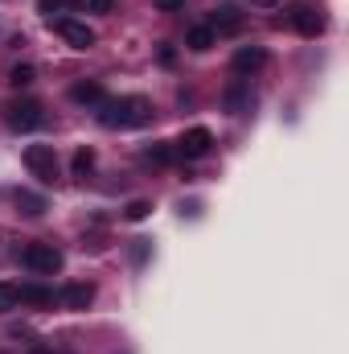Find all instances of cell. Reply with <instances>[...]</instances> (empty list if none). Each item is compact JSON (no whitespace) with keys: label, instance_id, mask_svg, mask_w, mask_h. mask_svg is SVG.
Returning a JSON list of instances; mask_svg holds the SVG:
<instances>
[{"label":"cell","instance_id":"obj_20","mask_svg":"<svg viewBox=\"0 0 349 354\" xmlns=\"http://www.w3.org/2000/svg\"><path fill=\"white\" fill-rule=\"evenodd\" d=\"M144 157H148V161H152V165H169V161H173V153H169V149H165V145H152V149H148V153H144Z\"/></svg>","mask_w":349,"mask_h":354},{"label":"cell","instance_id":"obj_10","mask_svg":"<svg viewBox=\"0 0 349 354\" xmlns=\"http://www.w3.org/2000/svg\"><path fill=\"white\" fill-rule=\"evenodd\" d=\"M214 41H218V33H214L210 25H193V29L185 33V46H189V50H197V54H206Z\"/></svg>","mask_w":349,"mask_h":354},{"label":"cell","instance_id":"obj_7","mask_svg":"<svg viewBox=\"0 0 349 354\" xmlns=\"http://www.w3.org/2000/svg\"><path fill=\"white\" fill-rule=\"evenodd\" d=\"M54 29L74 46V50H90L94 46V29L90 25H83V21H70V17H62V21H54Z\"/></svg>","mask_w":349,"mask_h":354},{"label":"cell","instance_id":"obj_13","mask_svg":"<svg viewBox=\"0 0 349 354\" xmlns=\"http://www.w3.org/2000/svg\"><path fill=\"white\" fill-rule=\"evenodd\" d=\"M17 206H21V214H29V218L46 214V202H41L37 194H29V189H17Z\"/></svg>","mask_w":349,"mask_h":354},{"label":"cell","instance_id":"obj_22","mask_svg":"<svg viewBox=\"0 0 349 354\" xmlns=\"http://www.w3.org/2000/svg\"><path fill=\"white\" fill-rule=\"evenodd\" d=\"M157 8L161 12H177V8H185V0H157Z\"/></svg>","mask_w":349,"mask_h":354},{"label":"cell","instance_id":"obj_14","mask_svg":"<svg viewBox=\"0 0 349 354\" xmlns=\"http://www.w3.org/2000/svg\"><path fill=\"white\" fill-rule=\"evenodd\" d=\"M50 301H54V292L41 288V284H25L21 288V305H50Z\"/></svg>","mask_w":349,"mask_h":354},{"label":"cell","instance_id":"obj_23","mask_svg":"<svg viewBox=\"0 0 349 354\" xmlns=\"http://www.w3.org/2000/svg\"><path fill=\"white\" fill-rule=\"evenodd\" d=\"M115 8V0H90V12H111Z\"/></svg>","mask_w":349,"mask_h":354},{"label":"cell","instance_id":"obj_12","mask_svg":"<svg viewBox=\"0 0 349 354\" xmlns=\"http://www.w3.org/2000/svg\"><path fill=\"white\" fill-rule=\"evenodd\" d=\"M239 25H243V17H239L235 8H218V12H214V25H210V29H214V33H235Z\"/></svg>","mask_w":349,"mask_h":354},{"label":"cell","instance_id":"obj_16","mask_svg":"<svg viewBox=\"0 0 349 354\" xmlns=\"http://www.w3.org/2000/svg\"><path fill=\"white\" fill-rule=\"evenodd\" d=\"M17 305H21V288L17 284H0V313H8Z\"/></svg>","mask_w":349,"mask_h":354},{"label":"cell","instance_id":"obj_2","mask_svg":"<svg viewBox=\"0 0 349 354\" xmlns=\"http://www.w3.org/2000/svg\"><path fill=\"white\" fill-rule=\"evenodd\" d=\"M21 264L29 268V272H37V276H54V272H62V252L54 248V243H29L25 252H21Z\"/></svg>","mask_w":349,"mask_h":354},{"label":"cell","instance_id":"obj_6","mask_svg":"<svg viewBox=\"0 0 349 354\" xmlns=\"http://www.w3.org/2000/svg\"><path fill=\"white\" fill-rule=\"evenodd\" d=\"M288 21H292V29H296V33H304V37L325 33V17H321L312 4H296V8L288 12Z\"/></svg>","mask_w":349,"mask_h":354},{"label":"cell","instance_id":"obj_21","mask_svg":"<svg viewBox=\"0 0 349 354\" xmlns=\"http://www.w3.org/2000/svg\"><path fill=\"white\" fill-rule=\"evenodd\" d=\"M123 214H128L132 223H140V218H148V214H152V206H148V202H132V206H128Z\"/></svg>","mask_w":349,"mask_h":354},{"label":"cell","instance_id":"obj_11","mask_svg":"<svg viewBox=\"0 0 349 354\" xmlns=\"http://www.w3.org/2000/svg\"><path fill=\"white\" fill-rule=\"evenodd\" d=\"M70 99H74V103H90V107H99L107 95H103L99 83H74V87H70Z\"/></svg>","mask_w":349,"mask_h":354},{"label":"cell","instance_id":"obj_4","mask_svg":"<svg viewBox=\"0 0 349 354\" xmlns=\"http://www.w3.org/2000/svg\"><path fill=\"white\" fill-rule=\"evenodd\" d=\"M41 103H33V99H17L12 107H8V128L12 132H33V128H41Z\"/></svg>","mask_w":349,"mask_h":354},{"label":"cell","instance_id":"obj_9","mask_svg":"<svg viewBox=\"0 0 349 354\" xmlns=\"http://www.w3.org/2000/svg\"><path fill=\"white\" fill-rule=\"evenodd\" d=\"M90 301H94V284H66V292H62L66 309H87Z\"/></svg>","mask_w":349,"mask_h":354},{"label":"cell","instance_id":"obj_24","mask_svg":"<svg viewBox=\"0 0 349 354\" xmlns=\"http://www.w3.org/2000/svg\"><path fill=\"white\" fill-rule=\"evenodd\" d=\"M29 354H58V351H50V346H33Z\"/></svg>","mask_w":349,"mask_h":354},{"label":"cell","instance_id":"obj_15","mask_svg":"<svg viewBox=\"0 0 349 354\" xmlns=\"http://www.w3.org/2000/svg\"><path fill=\"white\" fill-rule=\"evenodd\" d=\"M33 79H37V71H33L29 62H21V66H12V71H8V87H17V91L29 87Z\"/></svg>","mask_w":349,"mask_h":354},{"label":"cell","instance_id":"obj_17","mask_svg":"<svg viewBox=\"0 0 349 354\" xmlns=\"http://www.w3.org/2000/svg\"><path fill=\"white\" fill-rule=\"evenodd\" d=\"M94 169V149H79L74 153V177H87Z\"/></svg>","mask_w":349,"mask_h":354},{"label":"cell","instance_id":"obj_25","mask_svg":"<svg viewBox=\"0 0 349 354\" xmlns=\"http://www.w3.org/2000/svg\"><path fill=\"white\" fill-rule=\"evenodd\" d=\"M251 4H263V8H267V4H275V0H251Z\"/></svg>","mask_w":349,"mask_h":354},{"label":"cell","instance_id":"obj_5","mask_svg":"<svg viewBox=\"0 0 349 354\" xmlns=\"http://www.w3.org/2000/svg\"><path fill=\"white\" fill-rule=\"evenodd\" d=\"M210 149H214L210 128H189V132H181V140H177V153H181L185 161H201V157H210Z\"/></svg>","mask_w":349,"mask_h":354},{"label":"cell","instance_id":"obj_19","mask_svg":"<svg viewBox=\"0 0 349 354\" xmlns=\"http://www.w3.org/2000/svg\"><path fill=\"white\" fill-rule=\"evenodd\" d=\"M247 99H251V95H247L243 87H230V91H226V107H230V111H243V107H247Z\"/></svg>","mask_w":349,"mask_h":354},{"label":"cell","instance_id":"obj_18","mask_svg":"<svg viewBox=\"0 0 349 354\" xmlns=\"http://www.w3.org/2000/svg\"><path fill=\"white\" fill-rule=\"evenodd\" d=\"M83 0H37V8L46 12V17H54V12H66V8H79Z\"/></svg>","mask_w":349,"mask_h":354},{"label":"cell","instance_id":"obj_1","mask_svg":"<svg viewBox=\"0 0 349 354\" xmlns=\"http://www.w3.org/2000/svg\"><path fill=\"white\" fill-rule=\"evenodd\" d=\"M99 124L103 128H144L152 120V103L144 95H123V99H103L99 103Z\"/></svg>","mask_w":349,"mask_h":354},{"label":"cell","instance_id":"obj_3","mask_svg":"<svg viewBox=\"0 0 349 354\" xmlns=\"http://www.w3.org/2000/svg\"><path fill=\"white\" fill-rule=\"evenodd\" d=\"M25 165H29V174L37 177V181H54L58 177V157H54V145H29L25 149Z\"/></svg>","mask_w":349,"mask_h":354},{"label":"cell","instance_id":"obj_8","mask_svg":"<svg viewBox=\"0 0 349 354\" xmlns=\"http://www.w3.org/2000/svg\"><path fill=\"white\" fill-rule=\"evenodd\" d=\"M263 62H267V50H263V46H243L230 66H235V75H255Z\"/></svg>","mask_w":349,"mask_h":354}]
</instances>
